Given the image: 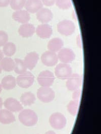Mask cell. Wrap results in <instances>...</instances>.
Returning a JSON list of instances; mask_svg holds the SVG:
<instances>
[{"label":"cell","mask_w":101,"mask_h":134,"mask_svg":"<svg viewBox=\"0 0 101 134\" xmlns=\"http://www.w3.org/2000/svg\"><path fill=\"white\" fill-rule=\"evenodd\" d=\"M18 118L20 122L26 126H35L38 121L36 113L31 109H23L19 114Z\"/></svg>","instance_id":"obj_1"},{"label":"cell","mask_w":101,"mask_h":134,"mask_svg":"<svg viewBox=\"0 0 101 134\" xmlns=\"http://www.w3.org/2000/svg\"><path fill=\"white\" fill-rule=\"evenodd\" d=\"M51 126L55 130H61L66 125L67 120L65 116L59 112L53 113L49 118Z\"/></svg>","instance_id":"obj_2"},{"label":"cell","mask_w":101,"mask_h":134,"mask_svg":"<svg viewBox=\"0 0 101 134\" xmlns=\"http://www.w3.org/2000/svg\"><path fill=\"white\" fill-rule=\"evenodd\" d=\"M75 25L74 23L68 19H64L59 22L57 30L59 33L65 36L72 35L75 32Z\"/></svg>","instance_id":"obj_3"},{"label":"cell","mask_w":101,"mask_h":134,"mask_svg":"<svg viewBox=\"0 0 101 134\" xmlns=\"http://www.w3.org/2000/svg\"><path fill=\"white\" fill-rule=\"evenodd\" d=\"M34 81V76L29 71L20 74L17 76L16 82L17 85L23 88H28L31 86Z\"/></svg>","instance_id":"obj_4"},{"label":"cell","mask_w":101,"mask_h":134,"mask_svg":"<svg viewBox=\"0 0 101 134\" xmlns=\"http://www.w3.org/2000/svg\"><path fill=\"white\" fill-rule=\"evenodd\" d=\"M37 97L42 102L50 103L54 100L55 93L50 87H41L37 90Z\"/></svg>","instance_id":"obj_5"},{"label":"cell","mask_w":101,"mask_h":134,"mask_svg":"<svg viewBox=\"0 0 101 134\" xmlns=\"http://www.w3.org/2000/svg\"><path fill=\"white\" fill-rule=\"evenodd\" d=\"M55 74L56 76L61 80H65L71 75L72 70L71 66L65 63H60L55 69Z\"/></svg>","instance_id":"obj_6"},{"label":"cell","mask_w":101,"mask_h":134,"mask_svg":"<svg viewBox=\"0 0 101 134\" xmlns=\"http://www.w3.org/2000/svg\"><path fill=\"white\" fill-rule=\"evenodd\" d=\"M55 76L49 70L42 71L37 77V81L42 87H50L55 81Z\"/></svg>","instance_id":"obj_7"},{"label":"cell","mask_w":101,"mask_h":134,"mask_svg":"<svg viewBox=\"0 0 101 134\" xmlns=\"http://www.w3.org/2000/svg\"><path fill=\"white\" fill-rule=\"evenodd\" d=\"M58 52V58L62 63L69 64L75 59L74 52L69 48H62Z\"/></svg>","instance_id":"obj_8"},{"label":"cell","mask_w":101,"mask_h":134,"mask_svg":"<svg viewBox=\"0 0 101 134\" xmlns=\"http://www.w3.org/2000/svg\"><path fill=\"white\" fill-rule=\"evenodd\" d=\"M41 60L44 65L47 67H53L57 65L59 59L55 52L48 50L42 53Z\"/></svg>","instance_id":"obj_9"},{"label":"cell","mask_w":101,"mask_h":134,"mask_svg":"<svg viewBox=\"0 0 101 134\" xmlns=\"http://www.w3.org/2000/svg\"><path fill=\"white\" fill-rule=\"evenodd\" d=\"M82 84V77L79 74H72L67 79L66 85L70 91H74L80 87Z\"/></svg>","instance_id":"obj_10"},{"label":"cell","mask_w":101,"mask_h":134,"mask_svg":"<svg viewBox=\"0 0 101 134\" xmlns=\"http://www.w3.org/2000/svg\"><path fill=\"white\" fill-rule=\"evenodd\" d=\"M3 104L6 109L12 112H20L23 109L21 103L13 98L7 99L4 101Z\"/></svg>","instance_id":"obj_11"},{"label":"cell","mask_w":101,"mask_h":134,"mask_svg":"<svg viewBox=\"0 0 101 134\" xmlns=\"http://www.w3.org/2000/svg\"><path fill=\"white\" fill-rule=\"evenodd\" d=\"M36 35L41 38L46 39L50 38L53 34L52 26L48 24H42L38 25L35 30Z\"/></svg>","instance_id":"obj_12"},{"label":"cell","mask_w":101,"mask_h":134,"mask_svg":"<svg viewBox=\"0 0 101 134\" xmlns=\"http://www.w3.org/2000/svg\"><path fill=\"white\" fill-rule=\"evenodd\" d=\"M39 60V55L35 52L28 53L25 56L23 62L27 69L33 70L36 66Z\"/></svg>","instance_id":"obj_13"},{"label":"cell","mask_w":101,"mask_h":134,"mask_svg":"<svg viewBox=\"0 0 101 134\" xmlns=\"http://www.w3.org/2000/svg\"><path fill=\"white\" fill-rule=\"evenodd\" d=\"M37 20L42 24L50 23L53 18V14L51 10L47 8H42L36 12Z\"/></svg>","instance_id":"obj_14"},{"label":"cell","mask_w":101,"mask_h":134,"mask_svg":"<svg viewBox=\"0 0 101 134\" xmlns=\"http://www.w3.org/2000/svg\"><path fill=\"white\" fill-rule=\"evenodd\" d=\"M13 19L22 24L28 23L30 19L29 12L25 10H19L14 11L12 14Z\"/></svg>","instance_id":"obj_15"},{"label":"cell","mask_w":101,"mask_h":134,"mask_svg":"<svg viewBox=\"0 0 101 134\" xmlns=\"http://www.w3.org/2000/svg\"><path fill=\"white\" fill-rule=\"evenodd\" d=\"M35 32V28L33 25L29 23L22 24L18 29L19 35L23 38H29L34 35Z\"/></svg>","instance_id":"obj_16"},{"label":"cell","mask_w":101,"mask_h":134,"mask_svg":"<svg viewBox=\"0 0 101 134\" xmlns=\"http://www.w3.org/2000/svg\"><path fill=\"white\" fill-rule=\"evenodd\" d=\"M43 7L41 0H26L25 5L26 10L31 13H35Z\"/></svg>","instance_id":"obj_17"},{"label":"cell","mask_w":101,"mask_h":134,"mask_svg":"<svg viewBox=\"0 0 101 134\" xmlns=\"http://www.w3.org/2000/svg\"><path fill=\"white\" fill-rule=\"evenodd\" d=\"M16 120L13 112L7 109H0V123L9 125L13 123Z\"/></svg>","instance_id":"obj_18"},{"label":"cell","mask_w":101,"mask_h":134,"mask_svg":"<svg viewBox=\"0 0 101 134\" xmlns=\"http://www.w3.org/2000/svg\"><path fill=\"white\" fill-rule=\"evenodd\" d=\"M1 84L3 88L6 90H11L16 86V79L13 76H6L2 79Z\"/></svg>","instance_id":"obj_19"},{"label":"cell","mask_w":101,"mask_h":134,"mask_svg":"<svg viewBox=\"0 0 101 134\" xmlns=\"http://www.w3.org/2000/svg\"><path fill=\"white\" fill-rule=\"evenodd\" d=\"M64 46V42L59 38H54L50 40L47 45L48 50L53 52H57Z\"/></svg>","instance_id":"obj_20"},{"label":"cell","mask_w":101,"mask_h":134,"mask_svg":"<svg viewBox=\"0 0 101 134\" xmlns=\"http://www.w3.org/2000/svg\"><path fill=\"white\" fill-rule=\"evenodd\" d=\"M0 66L2 70L6 72H11L14 70L15 67L14 60L9 57L4 58L0 61Z\"/></svg>","instance_id":"obj_21"},{"label":"cell","mask_w":101,"mask_h":134,"mask_svg":"<svg viewBox=\"0 0 101 134\" xmlns=\"http://www.w3.org/2000/svg\"><path fill=\"white\" fill-rule=\"evenodd\" d=\"M20 100L22 105L24 106H30L34 103L36 98L33 93L25 92L22 94Z\"/></svg>","instance_id":"obj_22"},{"label":"cell","mask_w":101,"mask_h":134,"mask_svg":"<svg viewBox=\"0 0 101 134\" xmlns=\"http://www.w3.org/2000/svg\"><path fill=\"white\" fill-rule=\"evenodd\" d=\"M3 47L2 51L4 54L7 57L13 56L16 51V46L15 44L12 42H7Z\"/></svg>","instance_id":"obj_23"},{"label":"cell","mask_w":101,"mask_h":134,"mask_svg":"<svg viewBox=\"0 0 101 134\" xmlns=\"http://www.w3.org/2000/svg\"><path fill=\"white\" fill-rule=\"evenodd\" d=\"M15 67L14 71L17 74H21L27 71V68L25 66L23 60L21 59L16 58L14 59Z\"/></svg>","instance_id":"obj_24"},{"label":"cell","mask_w":101,"mask_h":134,"mask_svg":"<svg viewBox=\"0 0 101 134\" xmlns=\"http://www.w3.org/2000/svg\"><path fill=\"white\" fill-rule=\"evenodd\" d=\"M79 106V100H71L68 104V111L72 115L75 116L78 113Z\"/></svg>","instance_id":"obj_25"},{"label":"cell","mask_w":101,"mask_h":134,"mask_svg":"<svg viewBox=\"0 0 101 134\" xmlns=\"http://www.w3.org/2000/svg\"><path fill=\"white\" fill-rule=\"evenodd\" d=\"M26 0H10V5L11 8L16 11L21 10L25 6Z\"/></svg>","instance_id":"obj_26"},{"label":"cell","mask_w":101,"mask_h":134,"mask_svg":"<svg viewBox=\"0 0 101 134\" xmlns=\"http://www.w3.org/2000/svg\"><path fill=\"white\" fill-rule=\"evenodd\" d=\"M55 3L59 8L62 10L68 9L72 6L71 0H56Z\"/></svg>","instance_id":"obj_27"},{"label":"cell","mask_w":101,"mask_h":134,"mask_svg":"<svg viewBox=\"0 0 101 134\" xmlns=\"http://www.w3.org/2000/svg\"><path fill=\"white\" fill-rule=\"evenodd\" d=\"M8 35L6 32L0 31V47L3 46L8 41Z\"/></svg>","instance_id":"obj_28"},{"label":"cell","mask_w":101,"mask_h":134,"mask_svg":"<svg viewBox=\"0 0 101 134\" xmlns=\"http://www.w3.org/2000/svg\"><path fill=\"white\" fill-rule=\"evenodd\" d=\"M73 92L72 96V99L74 100H79L80 99L81 94V90L80 88H78Z\"/></svg>","instance_id":"obj_29"},{"label":"cell","mask_w":101,"mask_h":134,"mask_svg":"<svg viewBox=\"0 0 101 134\" xmlns=\"http://www.w3.org/2000/svg\"><path fill=\"white\" fill-rule=\"evenodd\" d=\"M43 5L46 6L51 7L53 6L56 2V0H41Z\"/></svg>","instance_id":"obj_30"},{"label":"cell","mask_w":101,"mask_h":134,"mask_svg":"<svg viewBox=\"0 0 101 134\" xmlns=\"http://www.w3.org/2000/svg\"><path fill=\"white\" fill-rule=\"evenodd\" d=\"M10 0H0V7H6L10 4Z\"/></svg>","instance_id":"obj_31"},{"label":"cell","mask_w":101,"mask_h":134,"mask_svg":"<svg viewBox=\"0 0 101 134\" xmlns=\"http://www.w3.org/2000/svg\"><path fill=\"white\" fill-rule=\"evenodd\" d=\"M76 44L79 48H82L83 43H82V40H81V37L80 34H79L76 37Z\"/></svg>","instance_id":"obj_32"},{"label":"cell","mask_w":101,"mask_h":134,"mask_svg":"<svg viewBox=\"0 0 101 134\" xmlns=\"http://www.w3.org/2000/svg\"><path fill=\"white\" fill-rule=\"evenodd\" d=\"M4 54L3 51L0 49V61L4 58Z\"/></svg>","instance_id":"obj_33"},{"label":"cell","mask_w":101,"mask_h":134,"mask_svg":"<svg viewBox=\"0 0 101 134\" xmlns=\"http://www.w3.org/2000/svg\"><path fill=\"white\" fill-rule=\"evenodd\" d=\"M45 134H56L55 132H54L53 131H49L48 132H47Z\"/></svg>","instance_id":"obj_34"},{"label":"cell","mask_w":101,"mask_h":134,"mask_svg":"<svg viewBox=\"0 0 101 134\" xmlns=\"http://www.w3.org/2000/svg\"><path fill=\"white\" fill-rule=\"evenodd\" d=\"M3 105V102L2 99L0 97V109H1V108H2Z\"/></svg>","instance_id":"obj_35"},{"label":"cell","mask_w":101,"mask_h":134,"mask_svg":"<svg viewBox=\"0 0 101 134\" xmlns=\"http://www.w3.org/2000/svg\"><path fill=\"white\" fill-rule=\"evenodd\" d=\"M2 87L1 86V84L0 83V93L2 92Z\"/></svg>","instance_id":"obj_36"},{"label":"cell","mask_w":101,"mask_h":134,"mask_svg":"<svg viewBox=\"0 0 101 134\" xmlns=\"http://www.w3.org/2000/svg\"><path fill=\"white\" fill-rule=\"evenodd\" d=\"M2 69L1 67L0 66V74L2 73Z\"/></svg>","instance_id":"obj_37"}]
</instances>
